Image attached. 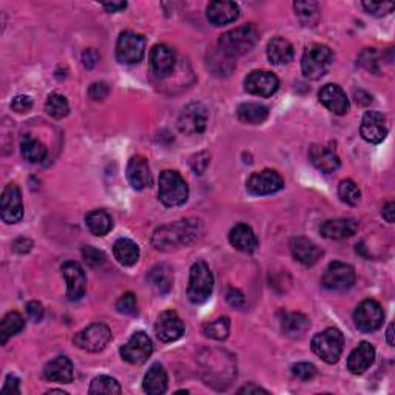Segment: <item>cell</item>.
Instances as JSON below:
<instances>
[{"label": "cell", "mask_w": 395, "mask_h": 395, "mask_svg": "<svg viewBox=\"0 0 395 395\" xmlns=\"http://www.w3.org/2000/svg\"><path fill=\"white\" fill-rule=\"evenodd\" d=\"M203 233V224L199 219H181L176 223L158 227L151 237V244L156 251L170 252L175 249L189 246Z\"/></svg>", "instance_id": "cell-1"}, {"label": "cell", "mask_w": 395, "mask_h": 395, "mask_svg": "<svg viewBox=\"0 0 395 395\" xmlns=\"http://www.w3.org/2000/svg\"><path fill=\"white\" fill-rule=\"evenodd\" d=\"M258 42V31L253 25H242L238 28L224 33L219 37V51L226 58H237L253 50V47Z\"/></svg>", "instance_id": "cell-2"}, {"label": "cell", "mask_w": 395, "mask_h": 395, "mask_svg": "<svg viewBox=\"0 0 395 395\" xmlns=\"http://www.w3.org/2000/svg\"><path fill=\"white\" fill-rule=\"evenodd\" d=\"M332 60H334V54L329 47L312 44L306 48L301 58V72L308 79H321L329 72Z\"/></svg>", "instance_id": "cell-3"}, {"label": "cell", "mask_w": 395, "mask_h": 395, "mask_svg": "<svg viewBox=\"0 0 395 395\" xmlns=\"http://www.w3.org/2000/svg\"><path fill=\"white\" fill-rule=\"evenodd\" d=\"M189 198V185L178 171L164 170L159 176V199L167 207L183 205Z\"/></svg>", "instance_id": "cell-4"}, {"label": "cell", "mask_w": 395, "mask_h": 395, "mask_svg": "<svg viewBox=\"0 0 395 395\" xmlns=\"http://www.w3.org/2000/svg\"><path fill=\"white\" fill-rule=\"evenodd\" d=\"M312 351L315 355L320 357L323 362L334 364L342 357L344 348V337L342 332L335 328H329L312 338Z\"/></svg>", "instance_id": "cell-5"}, {"label": "cell", "mask_w": 395, "mask_h": 395, "mask_svg": "<svg viewBox=\"0 0 395 395\" xmlns=\"http://www.w3.org/2000/svg\"><path fill=\"white\" fill-rule=\"evenodd\" d=\"M213 274L204 261H196L190 269L187 295L193 304H203L209 300L213 290Z\"/></svg>", "instance_id": "cell-6"}, {"label": "cell", "mask_w": 395, "mask_h": 395, "mask_svg": "<svg viewBox=\"0 0 395 395\" xmlns=\"http://www.w3.org/2000/svg\"><path fill=\"white\" fill-rule=\"evenodd\" d=\"M145 53V40L141 34L124 31L116 44V59L124 65L140 64Z\"/></svg>", "instance_id": "cell-7"}, {"label": "cell", "mask_w": 395, "mask_h": 395, "mask_svg": "<svg viewBox=\"0 0 395 395\" xmlns=\"http://www.w3.org/2000/svg\"><path fill=\"white\" fill-rule=\"evenodd\" d=\"M73 342L79 349L87 352H101L112 342V330L106 324L94 323L90 324L87 329L81 330L79 334H76Z\"/></svg>", "instance_id": "cell-8"}, {"label": "cell", "mask_w": 395, "mask_h": 395, "mask_svg": "<svg viewBox=\"0 0 395 395\" xmlns=\"http://www.w3.org/2000/svg\"><path fill=\"white\" fill-rule=\"evenodd\" d=\"M355 270L346 262L334 261L324 270L321 284L329 290H348L355 284Z\"/></svg>", "instance_id": "cell-9"}, {"label": "cell", "mask_w": 395, "mask_h": 395, "mask_svg": "<svg viewBox=\"0 0 395 395\" xmlns=\"http://www.w3.org/2000/svg\"><path fill=\"white\" fill-rule=\"evenodd\" d=\"M207 121H209V113H207V108L199 102L189 103V106L184 107L178 117V128L181 130V133L187 136L199 135L203 133L207 127Z\"/></svg>", "instance_id": "cell-10"}, {"label": "cell", "mask_w": 395, "mask_h": 395, "mask_svg": "<svg viewBox=\"0 0 395 395\" xmlns=\"http://www.w3.org/2000/svg\"><path fill=\"white\" fill-rule=\"evenodd\" d=\"M383 320L385 312L380 304L373 300L362 301L353 312V323H355L357 329L364 332V334H371V332L377 330L383 324Z\"/></svg>", "instance_id": "cell-11"}, {"label": "cell", "mask_w": 395, "mask_h": 395, "mask_svg": "<svg viewBox=\"0 0 395 395\" xmlns=\"http://www.w3.org/2000/svg\"><path fill=\"white\" fill-rule=\"evenodd\" d=\"M153 352V343L144 332H135L121 348V357L130 364H142Z\"/></svg>", "instance_id": "cell-12"}, {"label": "cell", "mask_w": 395, "mask_h": 395, "mask_svg": "<svg viewBox=\"0 0 395 395\" xmlns=\"http://www.w3.org/2000/svg\"><path fill=\"white\" fill-rule=\"evenodd\" d=\"M247 190L256 196H264V195H272V193L280 192L284 187V179L278 171L275 170H262L256 171L251 178L247 179L246 183Z\"/></svg>", "instance_id": "cell-13"}, {"label": "cell", "mask_w": 395, "mask_h": 395, "mask_svg": "<svg viewBox=\"0 0 395 395\" xmlns=\"http://www.w3.org/2000/svg\"><path fill=\"white\" fill-rule=\"evenodd\" d=\"M0 215L6 224H16L24 218L22 195L16 184H8L0 198Z\"/></svg>", "instance_id": "cell-14"}, {"label": "cell", "mask_w": 395, "mask_h": 395, "mask_svg": "<svg viewBox=\"0 0 395 395\" xmlns=\"http://www.w3.org/2000/svg\"><path fill=\"white\" fill-rule=\"evenodd\" d=\"M244 88L247 93L261 96V98H269V96H274L278 92L280 81L272 72L255 70L247 74L244 81Z\"/></svg>", "instance_id": "cell-15"}, {"label": "cell", "mask_w": 395, "mask_h": 395, "mask_svg": "<svg viewBox=\"0 0 395 395\" xmlns=\"http://www.w3.org/2000/svg\"><path fill=\"white\" fill-rule=\"evenodd\" d=\"M62 275L67 281V296L70 301H79L85 295L87 276L84 269L74 261H67L62 266Z\"/></svg>", "instance_id": "cell-16"}, {"label": "cell", "mask_w": 395, "mask_h": 395, "mask_svg": "<svg viewBox=\"0 0 395 395\" xmlns=\"http://www.w3.org/2000/svg\"><path fill=\"white\" fill-rule=\"evenodd\" d=\"M184 323L176 312L165 310L158 317L155 324V332L158 338L164 343H171L184 335Z\"/></svg>", "instance_id": "cell-17"}, {"label": "cell", "mask_w": 395, "mask_h": 395, "mask_svg": "<svg viewBox=\"0 0 395 395\" xmlns=\"http://www.w3.org/2000/svg\"><path fill=\"white\" fill-rule=\"evenodd\" d=\"M360 133L366 142L380 144L386 140L387 126L386 117L380 112H366L360 127Z\"/></svg>", "instance_id": "cell-18"}, {"label": "cell", "mask_w": 395, "mask_h": 395, "mask_svg": "<svg viewBox=\"0 0 395 395\" xmlns=\"http://www.w3.org/2000/svg\"><path fill=\"white\" fill-rule=\"evenodd\" d=\"M289 247L290 252L294 255V258L306 267L315 266L323 256L321 249L318 247L314 241H310L309 238L304 237H296L290 239Z\"/></svg>", "instance_id": "cell-19"}, {"label": "cell", "mask_w": 395, "mask_h": 395, "mask_svg": "<svg viewBox=\"0 0 395 395\" xmlns=\"http://www.w3.org/2000/svg\"><path fill=\"white\" fill-rule=\"evenodd\" d=\"M318 98H320V102L323 106L332 112L334 115H346L349 110V99L346 93L343 92L342 87H338L335 84H328L324 85L320 90V94H318Z\"/></svg>", "instance_id": "cell-20"}, {"label": "cell", "mask_w": 395, "mask_h": 395, "mask_svg": "<svg viewBox=\"0 0 395 395\" xmlns=\"http://www.w3.org/2000/svg\"><path fill=\"white\" fill-rule=\"evenodd\" d=\"M239 17V6L235 2L218 0L207 6V19L215 26H223L235 22Z\"/></svg>", "instance_id": "cell-21"}, {"label": "cell", "mask_w": 395, "mask_h": 395, "mask_svg": "<svg viewBox=\"0 0 395 395\" xmlns=\"http://www.w3.org/2000/svg\"><path fill=\"white\" fill-rule=\"evenodd\" d=\"M358 230V221L353 218H337L324 221L320 227V233L328 239L351 238Z\"/></svg>", "instance_id": "cell-22"}, {"label": "cell", "mask_w": 395, "mask_h": 395, "mask_svg": "<svg viewBox=\"0 0 395 395\" xmlns=\"http://www.w3.org/2000/svg\"><path fill=\"white\" fill-rule=\"evenodd\" d=\"M175 51L169 45H155L150 53L151 70H153L158 78H165V76L171 74L173 70H175Z\"/></svg>", "instance_id": "cell-23"}, {"label": "cell", "mask_w": 395, "mask_h": 395, "mask_svg": "<svg viewBox=\"0 0 395 395\" xmlns=\"http://www.w3.org/2000/svg\"><path fill=\"white\" fill-rule=\"evenodd\" d=\"M309 159L323 173H334L339 169V158L334 149L328 145L314 144L309 149Z\"/></svg>", "instance_id": "cell-24"}, {"label": "cell", "mask_w": 395, "mask_h": 395, "mask_svg": "<svg viewBox=\"0 0 395 395\" xmlns=\"http://www.w3.org/2000/svg\"><path fill=\"white\" fill-rule=\"evenodd\" d=\"M376 360V349L367 342H362L355 349L349 353L348 358V369L353 376H362L372 366Z\"/></svg>", "instance_id": "cell-25"}, {"label": "cell", "mask_w": 395, "mask_h": 395, "mask_svg": "<svg viewBox=\"0 0 395 395\" xmlns=\"http://www.w3.org/2000/svg\"><path fill=\"white\" fill-rule=\"evenodd\" d=\"M127 178L135 190H144L151 185V173L147 159L142 156H133L127 165Z\"/></svg>", "instance_id": "cell-26"}, {"label": "cell", "mask_w": 395, "mask_h": 395, "mask_svg": "<svg viewBox=\"0 0 395 395\" xmlns=\"http://www.w3.org/2000/svg\"><path fill=\"white\" fill-rule=\"evenodd\" d=\"M228 241L237 251L244 253H253L258 249V238H256L252 227L244 223H239L232 228L228 233Z\"/></svg>", "instance_id": "cell-27"}, {"label": "cell", "mask_w": 395, "mask_h": 395, "mask_svg": "<svg viewBox=\"0 0 395 395\" xmlns=\"http://www.w3.org/2000/svg\"><path fill=\"white\" fill-rule=\"evenodd\" d=\"M44 377L50 381H59V383H72L74 378L72 360L67 357H56L48 362L44 367Z\"/></svg>", "instance_id": "cell-28"}, {"label": "cell", "mask_w": 395, "mask_h": 395, "mask_svg": "<svg viewBox=\"0 0 395 395\" xmlns=\"http://www.w3.org/2000/svg\"><path fill=\"white\" fill-rule=\"evenodd\" d=\"M167 372H165L164 367L155 363L150 367L149 372L145 373L144 377V391L150 395H159L167 391Z\"/></svg>", "instance_id": "cell-29"}, {"label": "cell", "mask_w": 395, "mask_h": 395, "mask_svg": "<svg viewBox=\"0 0 395 395\" xmlns=\"http://www.w3.org/2000/svg\"><path fill=\"white\" fill-rule=\"evenodd\" d=\"M309 328H310V320L304 314H300V312L284 314L281 318V329L284 332V335H287L290 338L303 337Z\"/></svg>", "instance_id": "cell-30"}, {"label": "cell", "mask_w": 395, "mask_h": 395, "mask_svg": "<svg viewBox=\"0 0 395 395\" xmlns=\"http://www.w3.org/2000/svg\"><path fill=\"white\" fill-rule=\"evenodd\" d=\"M267 58L275 65L287 64L294 58V47L284 37H274L267 45Z\"/></svg>", "instance_id": "cell-31"}, {"label": "cell", "mask_w": 395, "mask_h": 395, "mask_svg": "<svg viewBox=\"0 0 395 395\" xmlns=\"http://www.w3.org/2000/svg\"><path fill=\"white\" fill-rule=\"evenodd\" d=\"M237 116L241 122L258 126V124H262L267 119L269 108L258 102H246L238 107Z\"/></svg>", "instance_id": "cell-32"}, {"label": "cell", "mask_w": 395, "mask_h": 395, "mask_svg": "<svg viewBox=\"0 0 395 395\" xmlns=\"http://www.w3.org/2000/svg\"><path fill=\"white\" fill-rule=\"evenodd\" d=\"M113 253L117 262L122 266H133L140 260V247L128 238L117 239L113 246Z\"/></svg>", "instance_id": "cell-33"}, {"label": "cell", "mask_w": 395, "mask_h": 395, "mask_svg": "<svg viewBox=\"0 0 395 395\" xmlns=\"http://www.w3.org/2000/svg\"><path fill=\"white\" fill-rule=\"evenodd\" d=\"M147 281L151 287H153L158 294L165 295L170 292L173 286V275L171 269L165 264L155 266L147 275Z\"/></svg>", "instance_id": "cell-34"}, {"label": "cell", "mask_w": 395, "mask_h": 395, "mask_svg": "<svg viewBox=\"0 0 395 395\" xmlns=\"http://www.w3.org/2000/svg\"><path fill=\"white\" fill-rule=\"evenodd\" d=\"M20 153H22L25 161L28 162H42L48 155V150L45 145L31 135H26L22 142H20Z\"/></svg>", "instance_id": "cell-35"}, {"label": "cell", "mask_w": 395, "mask_h": 395, "mask_svg": "<svg viewBox=\"0 0 395 395\" xmlns=\"http://www.w3.org/2000/svg\"><path fill=\"white\" fill-rule=\"evenodd\" d=\"M85 223L88 230L96 237H106L113 228V219L106 210H93L87 215Z\"/></svg>", "instance_id": "cell-36"}, {"label": "cell", "mask_w": 395, "mask_h": 395, "mask_svg": "<svg viewBox=\"0 0 395 395\" xmlns=\"http://www.w3.org/2000/svg\"><path fill=\"white\" fill-rule=\"evenodd\" d=\"M25 328V320L19 312H10L0 323V343L6 344L11 337L17 335Z\"/></svg>", "instance_id": "cell-37"}, {"label": "cell", "mask_w": 395, "mask_h": 395, "mask_svg": "<svg viewBox=\"0 0 395 395\" xmlns=\"http://www.w3.org/2000/svg\"><path fill=\"white\" fill-rule=\"evenodd\" d=\"M122 392L121 389V385L117 383V380L108 377V376H99L96 377L92 385H90V389L88 394L92 395H119Z\"/></svg>", "instance_id": "cell-38"}, {"label": "cell", "mask_w": 395, "mask_h": 395, "mask_svg": "<svg viewBox=\"0 0 395 395\" xmlns=\"http://www.w3.org/2000/svg\"><path fill=\"white\" fill-rule=\"evenodd\" d=\"M45 110L54 119H64V117L70 113V106H68L65 96L59 93H51L45 102Z\"/></svg>", "instance_id": "cell-39"}, {"label": "cell", "mask_w": 395, "mask_h": 395, "mask_svg": "<svg viewBox=\"0 0 395 395\" xmlns=\"http://www.w3.org/2000/svg\"><path fill=\"white\" fill-rule=\"evenodd\" d=\"M296 16L306 26H314L320 19V6L315 2H295Z\"/></svg>", "instance_id": "cell-40"}, {"label": "cell", "mask_w": 395, "mask_h": 395, "mask_svg": "<svg viewBox=\"0 0 395 395\" xmlns=\"http://www.w3.org/2000/svg\"><path fill=\"white\" fill-rule=\"evenodd\" d=\"M230 332V320L227 317H221L218 320L207 323L204 326L205 337L213 339H226Z\"/></svg>", "instance_id": "cell-41"}, {"label": "cell", "mask_w": 395, "mask_h": 395, "mask_svg": "<svg viewBox=\"0 0 395 395\" xmlns=\"http://www.w3.org/2000/svg\"><path fill=\"white\" fill-rule=\"evenodd\" d=\"M338 195L342 198L343 203L349 205H357L362 199V192H360L358 185L351 181V179H344L338 185Z\"/></svg>", "instance_id": "cell-42"}, {"label": "cell", "mask_w": 395, "mask_h": 395, "mask_svg": "<svg viewBox=\"0 0 395 395\" xmlns=\"http://www.w3.org/2000/svg\"><path fill=\"white\" fill-rule=\"evenodd\" d=\"M116 309L119 314H124V315H136L137 314L136 295L131 292L124 294L119 300L116 301Z\"/></svg>", "instance_id": "cell-43"}, {"label": "cell", "mask_w": 395, "mask_h": 395, "mask_svg": "<svg viewBox=\"0 0 395 395\" xmlns=\"http://www.w3.org/2000/svg\"><path fill=\"white\" fill-rule=\"evenodd\" d=\"M82 256H84L87 264L92 267L102 266L103 262H106V255H103V252L92 246H85L84 249H82Z\"/></svg>", "instance_id": "cell-44"}, {"label": "cell", "mask_w": 395, "mask_h": 395, "mask_svg": "<svg viewBox=\"0 0 395 395\" xmlns=\"http://www.w3.org/2000/svg\"><path fill=\"white\" fill-rule=\"evenodd\" d=\"M363 8L372 16H386L394 10V3L391 2H363Z\"/></svg>", "instance_id": "cell-45"}, {"label": "cell", "mask_w": 395, "mask_h": 395, "mask_svg": "<svg viewBox=\"0 0 395 395\" xmlns=\"http://www.w3.org/2000/svg\"><path fill=\"white\" fill-rule=\"evenodd\" d=\"M292 373L300 380H312L317 376V367L312 363H296L292 366Z\"/></svg>", "instance_id": "cell-46"}, {"label": "cell", "mask_w": 395, "mask_h": 395, "mask_svg": "<svg viewBox=\"0 0 395 395\" xmlns=\"http://www.w3.org/2000/svg\"><path fill=\"white\" fill-rule=\"evenodd\" d=\"M360 64H362L366 70L378 73V59H377V53L373 50H364L362 54H360Z\"/></svg>", "instance_id": "cell-47"}, {"label": "cell", "mask_w": 395, "mask_h": 395, "mask_svg": "<svg viewBox=\"0 0 395 395\" xmlns=\"http://www.w3.org/2000/svg\"><path fill=\"white\" fill-rule=\"evenodd\" d=\"M31 107H33V99L30 98V96H25V94L16 96V98L11 102V108L15 110L16 113L30 112Z\"/></svg>", "instance_id": "cell-48"}, {"label": "cell", "mask_w": 395, "mask_h": 395, "mask_svg": "<svg viewBox=\"0 0 395 395\" xmlns=\"http://www.w3.org/2000/svg\"><path fill=\"white\" fill-rule=\"evenodd\" d=\"M110 88L106 82H96L92 87H90V98L93 101H103L108 96Z\"/></svg>", "instance_id": "cell-49"}, {"label": "cell", "mask_w": 395, "mask_h": 395, "mask_svg": "<svg viewBox=\"0 0 395 395\" xmlns=\"http://www.w3.org/2000/svg\"><path fill=\"white\" fill-rule=\"evenodd\" d=\"M26 314L33 321L39 323L44 318V306L39 301H30L26 304Z\"/></svg>", "instance_id": "cell-50"}, {"label": "cell", "mask_w": 395, "mask_h": 395, "mask_svg": "<svg viewBox=\"0 0 395 395\" xmlns=\"http://www.w3.org/2000/svg\"><path fill=\"white\" fill-rule=\"evenodd\" d=\"M19 395L20 394V381L15 376H8L2 387V395Z\"/></svg>", "instance_id": "cell-51"}, {"label": "cell", "mask_w": 395, "mask_h": 395, "mask_svg": "<svg viewBox=\"0 0 395 395\" xmlns=\"http://www.w3.org/2000/svg\"><path fill=\"white\" fill-rule=\"evenodd\" d=\"M227 301L233 308H242L246 303V298L242 295L238 289H228L227 290Z\"/></svg>", "instance_id": "cell-52"}, {"label": "cell", "mask_w": 395, "mask_h": 395, "mask_svg": "<svg viewBox=\"0 0 395 395\" xmlns=\"http://www.w3.org/2000/svg\"><path fill=\"white\" fill-rule=\"evenodd\" d=\"M381 215H383V218L387 221V223L392 224L394 223V219H395V204L392 203V201H389L385 207H383V210H381Z\"/></svg>", "instance_id": "cell-53"}, {"label": "cell", "mask_w": 395, "mask_h": 395, "mask_svg": "<svg viewBox=\"0 0 395 395\" xmlns=\"http://www.w3.org/2000/svg\"><path fill=\"white\" fill-rule=\"evenodd\" d=\"M82 60H84V65L87 68H93L96 65V62H98V54H96L94 50H87L84 53V56H82Z\"/></svg>", "instance_id": "cell-54"}, {"label": "cell", "mask_w": 395, "mask_h": 395, "mask_svg": "<svg viewBox=\"0 0 395 395\" xmlns=\"http://www.w3.org/2000/svg\"><path fill=\"white\" fill-rule=\"evenodd\" d=\"M31 241L30 239H25V238H20L15 242V251L16 252H20V253H25V252H28L30 249H31Z\"/></svg>", "instance_id": "cell-55"}, {"label": "cell", "mask_w": 395, "mask_h": 395, "mask_svg": "<svg viewBox=\"0 0 395 395\" xmlns=\"http://www.w3.org/2000/svg\"><path fill=\"white\" fill-rule=\"evenodd\" d=\"M238 394H269L266 389H262L260 386H255V385H247L244 387H241L238 391Z\"/></svg>", "instance_id": "cell-56"}, {"label": "cell", "mask_w": 395, "mask_h": 395, "mask_svg": "<svg viewBox=\"0 0 395 395\" xmlns=\"http://www.w3.org/2000/svg\"><path fill=\"white\" fill-rule=\"evenodd\" d=\"M103 8H106L108 12H117V11H121L124 10L127 6L126 2H112V3H103L102 5Z\"/></svg>", "instance_id": "cell-57"}, {"label": "cell", "mask_w": 395, "mask_h": 395, "mask_svg": "<svg viewBox=\"0 0 395 395\" xmlns=\"http://www.w3.org/2000/svg\"><path fill=\"white\" fill-rule=\"evenodd\" d=\"M386 338H387V343H389V346H394V324H389V328H387Z\"/></svg>", "instance_id": "cell-58"}, {"label": "cell", "mask_w": 395, "mask_h": 395, "mask_svg": "<svg viewBox=\"0 0 395 395\" xmlns=\"http://www.w3.org/2000/svg\"><path fill=\"white\" fill-rule=\"evenodd\" d=\"M47 394H62V395H67V392L62 391V389H50Z\"/></svg>", "instance_id": "cell-59"}]
</instances>
